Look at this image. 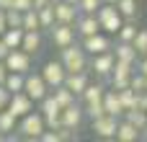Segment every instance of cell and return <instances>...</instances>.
I'll use <instances>...</instances> for the list:
<instances>
[{"label":"cell","mask_w":147,"mask_h":142,"mask_svg":"<svg viewBox=\"0 0 147 142\" xmlns=\"http://www.w3.org/2000/svg\"><path fill=\"white\" fill-rule=\"evenodd\" d=\"M59 62L67 72H85L88 70V52L78 41H72L70 47L59 49Z\"/></svg>","instance_id":"6da1fadb"},{"label":"cell","mask_w":147,"mask_h":142,"mask_svg":"<svg viewBox=\"0 0 147 142\" xmlns=\"http://www.w3.org/2000/svg\"><path fill=\"white\" fill-rule=\"evenodd\" d=\"M96 16H98L101 31H103V34H111V36H114V34L121 28V23H124L121 13H119V8H116V3H101V8L96 10Z\"/></svg>","instance_id":"7a4b0ae2"},{"label":"cell","mask_w":147,"mask_h":142,"mask_svg":"<svg viewBox=\"0 0 147 142\" xmlns=\"http://www.w3.org/2000/svg\"><path fill=\"white\" fill-rule=\"evenodd\" d=\"M44 129H47V122H44L41 111H28L16 124V132H21V137H26V140H39Z\"/></svg>","instance_id":"3957f363"},{"label":"cell","mask_w":147,"mask_h":142,"mask_svg":"<svg viewBox=\"0 0 147 142\" xmlns=\"http://www.w3.org/2000/svg\"><path fill=\"white\" fill-rule=\"evenodd\" d=\"M134 65L137 62H127V60H116L114 62V70H111V88L114 91H121V88H129V80L134 75Z\"/></svg>","instance_id":"277c9868"},{"label":"cell","mask_w":147,"mask_h":142,"mask_svg":"<svg viewBox=\"0 0 147 142\" xmlns=\"http://www.w3.org/2000/svg\"><path fill=\"white\" fill-rule=\"evenodd\" d=\"M23 93L34 101V103H39L47 93H49V85H47V80L41 78V72H26V80H23Z\"/></svg>","instance_id":"5b68a950"},{"label":"cell","mask_w":147,"mask_h":142,"mask_svg":"<svg viewBox=\"0 0 147 142\" xmlns=\"http://www.w3.org/2000/svg\"><path fill=\"white\" fill-rule=\"evenodd\" d=\"M39 111H41V116H44V122H47V129H57L62 122H59V116H62V106L54 101V96L52 93H47L41 101H39Z\"/></svg>","instance_id":"8992f818"},{"label":"cell","mask_w":147,"mask_h":142,"mask_svg":"<svg viewBox=\"0 0 147 142\" xmlns=\"http://www.w3.org/2000/svg\"><path fill=\"white\" fill-rule=\"evenodd\" d=\"M49 36H52V44H54L57 49H62V47H70V44L78 39V31H75L72 23H54V26L49 28Z\"/></svg>","instance_id":"52a82bcc"},{"label":"cell","mask_w":147,"mask_h":142,"mask_svg":"<svg viewBox=\"0 0 147 142\" xmlns=\"http://www.w3.org/2000/svg\"><path fill=\"white\" fill-rule=\"evenodd\" d=\"M3 62H5V67H8L10 72H23V75H26V72L31 70V54L23 52L21 47H18V49H10Z\"/></svg>","instance_id":"ba28073f"},{"label":"cell","mask_w":147,"mask_h":142,"mask_svg":"<svg viewBox=\"0 0 147 142\" xmlns=\"http://www.w3.org/2000/svg\"><path fill=\"white\" fill-rule=\"evenodd\" d=\"M116 124H119V116H111V114H103L98 119H90V129L101 140H111L116 135Z\"/></svg>","instance_id":"9c48e42d"},{"label":"cell","mask_w":147,"mask_h":142,"mask_svg":"<svg viewBox=\"0 0 147 142\" xmlns=\"http://www.w3.org/2000/svg\"><path fill=\"white\" fill-rule=\"evenodd\" d=\"M114 62H116V57H114V52L109 49V52L93 54V57L88 60V67H90L98 78H109V75H111V70H114Z\"/></svg>","instance_id":"30bf717a"},{"label":"cell","mask_w":147,"mask_h":142,"mask_svg":"<svg viewBox=\"0 0 147 142\" xmlns=\"http://www.w3.org/2000/svg\"><path fill=\"white\" fill-rule=\"evenodd\" d=\"M65 75H67V70L62 67L59 60H49V62H44V67H41V78L47 80L49 91L57 88V85H62V83H65Z\"/></svg>","instance_id":"8fae6325"},{"label":"cell","mask_w":147,"mask_h":142,"mask_svg":"<svg viewBox=\"0 0 147 142\" xmlns=\"http://www.w3.org/2000/svg\"><path fill=\"white\" fill-rule=\"evenodd\" d=\"M80 47L88 52V57H93V54L109 52V49H111V39H109L103 31H98V34H90V36H85V39L80 41Z\"/></svg>","instance_id":"7c38bea8"},{"label":"cell","mask_w":147,"mask_h":142,"mask_svg":"<svg viewBox=\"0 0 147 142\" xmlns=\"http://www.w3.org/2000/svg\"><path fill=\"white\" fill-rule=\"evenodd\" d=\"M83 119H85V114H83V103H70V106H65L62 109V116H59V127H67V129H80V124H83Z\"/></svg>","instance_id":"4fadbf2b"},{"label":"cell","mask_w":147,"mask_h":142,"mask_svg":"<svg viewBox=\"0 0 147 142\" xmlns=\"http://www.w3.org/2000/svg\"><path fill=\"white\" fill-rule=\"evenodd\" d=\"M16 119H21V116H26L28 111H34V101L23 93V91H18V93H10V101H8V106H5Z\"/></svg>","instance_id":"5bb4252c"},{"label":"cell","mask_w":147,"mask_h":142,"mask_svg":"<svg viewBox=\"0 0 147 142\" xmlns=\"http://www.w3.org/2000/svg\"><path fill=\"white\" fill-rule=\"evenodd\" d=\"M52 5H54V23H75L80 16L78 5H72L67 0H52Z\"/></svg>","instance_id":"9a60e30c"},{"label":"cell","mask_w":147,"mask_h":142,"mask_svg":"<svg viewBox=\"0 0 147 142\" xmlns=\"http://www.w3.org/2000/svg\"><path fill=\"white\" fill-rule=\"evenodd\" d=\"M72 26H75V31H78L80 39H85V36H90V34H98V31H101V23H98V16H96V13H80Z\"/></svg>","instance_id":"2e32d148"},{"label":"cell","mask_w":147,"mask_h":142,"mask_svg":"<svg viewBox=\"0 0 147 142\" xmlns=\"http://www.w3.org/2000/svg\"><path fill=\"white\" fill-rule=\"evenodd\" d=\"M142 137V132L132 124V122H127L124 116L119 119V124H116V135H114V140H119V142H137Z\"/></svg>","instance_id":"e0dca14e"},{"label":"cell","mask_w":147,"mask_h":142,"mask_svg":"<svg viewBox=\"0 0 147 142\" xmlns=\"http://www.w3.org/2000/svg\"><path fill=\"white\" fill-rule=\"evenodd\" d=\"M41 44H44L41 31H23V39H21V49L23 52H28L31 57H36L41 52Z\"/></svg>","instance_id":"ac0fdd59"},{"label":"cell","mask_w":147,"mask_h":142,"mask_svg":"<svg viewBox=\"0 0 147 142\" xmlns=\"http://www.w3.org/2000/svg\"><path fill=\"white\" fill-rule=\"evenodd\" d=\"M88 83H90V80H88V72H67L62 85H65V88H70V91L80 98V93L88 88Z\"/></svg>","instance_id":"d6986e66"},{"label":"cell","mask_w":147,"mask_h":142,"mask_svg":"<svg viewBox=\"0 0 147 142\" xmlns=\"http://www.w3.org/2000/svg\"><path fill=\"white\" fill-rule=\"evenodd\" d=\"M103 111L106 114H111V116H124V106H121V101H119V93L111 88V91H106L103 93Z\"/></svg>","instance_id":"ffe728a7"},{"label":"cell","mask_w":147,"mask_h":142,"mask_svg":"<svg viewBox=\"0 0 147 142\" xmlns=\"http://www.w3.org/2000/svg\"><path fill=\"white\" fill-rule=\"evenodd\" d=\"M0 39H3V44H5L8 49H18V47H21V39H23V28H21V26H8V28L0 34Z\"/></svg>","instance_id":"44dd1931"},{"label":"cell","mask_w":147,"mask_h":142,"mask_svg":"<svg viewBox=\"0 0 147 142\" xmlns=\"http://www.w3.org/2000/svg\"><path fill=\"white\" fill-rule=\"evenodd\" d=\"M103 93H106V88L101 83H88V88L80 93V98H83V103H103Z\"/></svg>","instance_id":"7402d4cb"},{"label":"cell","mask_w":147,"mask_h":142,"mask_svg":"<svg viewBox=\"0 0 147 142\" xmlns=\"http://www.w3.org/2000/svg\"><path fill=\"white\" fill-rule=\"evenodd\" d=\"M116 8L124 21H137L140 18V3L137 0H116Z\"/></svg>","instance_id":"603a6c76"},{"label":"cell","mask_w":147,"mask_h":142,"mask_svg":"<svg viewBox=\"0 0 147 142\" xmlns=\"http://www.w3.org/2000/svg\"><path fill=\"white\" fill-rule=\"evenodd\" d=\"M116 60H127V62H137V49L132 47V41H119L116 47H111Z\"/></svg>","instance_id":"cb8c5ba5"},{"label":"cell","mask_w":147,"mask_h":142,"mask_svg":"<svg viewBox=\"0 0 147 142\" xmlns=\"http://www.w3.org/2000/svg\"><path fill=\"white\" fill-rule=\"evenodd\" d=\"M49 93H52V96H54V101H57V103H59V106H62V109H65V106H70V103H75V101H78V96H75V93H72V91H70V88H65V85H57V88H52V91H49Z\"/></svg>","instance_id":"d4e9b609"},{"label":"cell","mask_w":147,"mask_h":142,"mask_svg":"<svg viewBox=\"0 0 147 142\" xmlns=\"http://www.w3.org/2000/svg\"><path fill=\"white\" fill-rule=\"evenodd\" d=\"M21 28H23V31H41V23H39V13H36V8H28V10H23Z\"/></svg>","instance_id":"484cf974"},{"label":"cell","mask_w":147,"mask_h":142,"mask_svg":"<svg viewBox=\"0 0 147 142\" xmlns=\"http://www.w3.org/2000/svg\"><path fill=\"white\" fill-rule=\"evenodd\" d=\"M124 119L132 122V124L142 132V127L147 124V111H145V109H140V106H137V109H129V111H124Z\"/></svg>","instance_id":"4316f807"},{"label":"cell","mask_w":147,"mask_h":142,"mask_svg":"<svg viewBox=\"0 0 147 142\" xmlns=\"http://www.w3.org/2000/svg\"><path fill=\"white\" fill-rule=\"evenodd\" d=\"M36 13H39V23H41V28H52L54 26V5L49 3V5H41V8H36Z\"/></svg>","instance_id":"83f0119b"},{"label":"cell","mask_w":147,"mask_h":142,"mask_svg":"<svg viewBox=\"0 0 147 142\" xmlns=\"http://www.w3.org/2000/svg\"><path fill=\"white\" fill-rule=\"evenodd\" d=\"M23 80H26V75L23 72H10L8 70V75H5V88L10 91V93H18V91H23Z\"/></svg>","instance_id":"f1b7e54d"},{"label":"cell","mask_w":147,"mask_h":142,"mask_svg":"<svg viewBox=\"0 0 147 142\" xmlns=\"http://www.w3.org/2000/svg\"><path fill=\"white\" fill-rule=\"evenodd\" d=\"M16 124H18V119H16L8 109H3V111H0V132L8 137V135H13V132H16Z\"/></svg>","instance_id":"f546056e"},{"label":"cell","mask_w":147,"mask_h":142,"mask_svg":"<svg viewBox=\"0 0 147 142\" xmlns=\"http://www.w3.org/2000/svg\"><path fill=\"white\" fill-rule=\"evenodd\" d=\"M134 34H137V23H134V21H124V23H121V28H119L114 36H116L119 41H132V39H134Z\"/></svg>","instance_id":"4dcf8cb0"},{"label":"cell","mask_w":147,"mask_h":142,"mask_svg":"<svg viewBox=\"0 0 147 142\" xmlns=\"http://www.w3.org/2000/svg\"><path fill=\"white\" fill-rule=\"evenodd\" d=\"M132 47L137 49V57H145L147 54V28H137V34L132 39Z\"/></svg>","instance_id":"1f68e13d"},{"label":"cell","mask_w":147,"mask_h":142,"mask_svg":"<svg viewBox=\"0 0 147 142\" xmlns=\"http://www.w3.org/2000/svg\"><path fill=\"white\" fill-rule=\"evenodd\" d=\"M83 114H85L88 119H98V116H103L106 111H103V103H83Z\"/></svg>","instance_id":"d6a6232c"},{"label":"cell","mask_w":147,"mask_h":142,"mask_svg":"<svg viewBox=\"0 0 147 142\" xmlns=\"http://www.w3.org/2000/svg\"><path fill=\"white\" fill-rule=\"evenodd\" d=\"M101 3L103 0H78V10L80 13H96L101 8Z\"/></svg>","instance_id":"836d02e7"},{"label":"cell","mask_w":147,"mask_h":142,"mask_svg":"<svg viewBox=\"0 0 147 142\" xmlns=\"http://www.w3.org/2000/svg\"><path fill=\"white\" fill-rule=\"evenodd\" d=\"M21 21H23V13L21 10H16V8H8L5 10V23L8 26H21Z\"/></svg>","instance_id":"e575fe53"},{"label":"cell","mask_w":147,"mask_h":142,"mask_svg":"<svg viewBox=\"0 0 147 142\" xmlns=\"http://www.w3.org/2000/svg\"><path fill=\"white\" fill-rule=\"evenodd\" d=\"M10 8H16V10H28V8H34V0H13V5Z\"/></svg>","instance_id":"d590c367"},{"label":"cell","mask_w":147,"mask_h":142,"mask_svg":"<svg viewBox=\"0 0 147 142\" xmlns=\"http://www.w3.org/2000/svg\"><path fill=\"white\" fill-rule=\"evenodd\" d=\"M8 101H10V91H8L5 85H0V111L8 106Z\"/></svg>","instance_id":"8d00e7d4"},{"label":"cell","mask_w":147,"mask_h":142,"mask_svg":"<svg viewBox=\"0 0 147 142\" xmlns=\"http://www.w3.org/2000/svg\"><path fill=\"white\" fill-rule=\"evenodd\" d=\"M5 75H8V67H5V62L0 60V85L5 83Z\"/></svg>","instance_id":"74e56055"},{"label":"cell","mask_w":147,"mask_h":142,"mask_svg":"<svg viewBox=\"0 0 147 142\" xmlns=\"http://www.w3.org/2000/svg\"><path fill=\"white\" fill-rule=\"evenodd\" d=\"M5 28H8V23H5V10L0 8V34H3Z\"/></svg>","instance_id":"f35d334b"},{"label":"cell","mask_w":147,"mask_h":142,"mask_svg":"<svg viewBox=\"0 0 147 142\" xmlns=\"http://www.w3.org/2000/svg\"><path fill=\"white\" fill-rule=\"evenodd\" d=\"M8 52H10V49H8V47L3 44V39H0V60H5V54H8Z\"/></svg>","instance_id":"ab89813d"},{"label":"cell","mask_w":147,"mask_h":142,"mask_svg":"<svg viewBox=\"0 0 147 142\" xmlns=\"http://www.w3.org/2000/svg\"><path fill=\"white\" fill-rule=\"evenodd\" d=\"M140 72H145V75H147V54L142 57V62H140Z\"/></svg>","instance_id":"60d3db41"},{"label":"cell","mask_w":147,"mask_h":142,"mask_svg":"<svg viewBox=\"0 0 147 142\" xmlns=\"http://www.w3.org/2000/svg\"><path fill=\"white\" fill-rule=\"evenodd\" d=\"M10 5H13V0H0V8H3V10H8Z\"/></svg>","instance_id":"b9f144b4"},{"label":"cell","mask_w":147,"mask_h":142,"mask_svg":"<svg viewBox=\"0 0 147 142\" xmlns=\"http://www.w3.org/2000/svg\"><path fill=\"white\" fill-rule=\"evenodd\" d=\"M52 0H34V8H41V5H49Z\"/></svg>","instance_id":"7bdbcfd3"},{"label":"cell","mask_w":147,"mask_h":142,"mask_svg":"<svg viewBox=\"0 0 147 142\" xmlns=\"http://www.w3.org/2000/svg\"><path fill=\"white\" fill-rule=\"evenodd\" d=\"M140 109H145V111H147V93H142V103H140Z\"/></svg>","instance_id":"ee69618b"},{"label":"cell","mask_w":147,"mask_h":142,"mask_svg":"<svg viewBox=\"0 0 147 142\" xmlns=\"http://www.w3.org/2000/svg\"><path fill=\"white\" fill-rule=\"evenodd\" d=\"M142 137H145V140H147V124H145V127H142Z\"/></svg>","instance_id":"f6af8a7d"},{"label":"cell","mask_w":147,"mask_h":142,"mask_svg":"<svg viewBox=\"0 0 147 142\" xmlns=\"http://www.w3.org/2000/svg\"><path fill=\"white\" fill-rule=\"evenodd\" d=\"M67 3H72V5H78V0H67Z\"/></svg>","instance_id":"bcb514c9"},{"label":"cell","mask_w":147,"mask_h":142,"mask_svg":"<svg viewBox=\"0 0 147 142\" xmlns=\"http://www.w3.org/2000/svg\"><path fill=\"white\" fill-rule=\"evenodd\" d=\"M3 140H5V135H3V132H0V142H3Z\"/></svg>","instance_id":"7dc6e473"},{"label":"cell","mask_w":147,"mask_h":142,"mask_svg":"<svg viewBox=\"0 0 147 142\" xmlns=\"http://www.w3.org/2000/svg\"><path fill=\"white\" fill-rule=\"evenodd\" d=\"M103 3H116V0H103Z\"/></svg>","instance_id":"c3c4849f"}]
</instances>
